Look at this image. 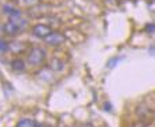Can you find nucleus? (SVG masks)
<instances>
[{
    "label": "nucleus",
    "instance_id": "nucleus-16",
    "mask_svg": "<svg viewBox=\"0 0 155 127\" xmlns=\"http://www.w3.org/2000/svg\"><path fill=\"white\" fill-rule=\"evenodd\" d=\"M4 30H3V26H2V25H0V36H2V33H3Z\"/></svg>",
    "mask_w": 155,
    "mask_h": 127
},
{
    "label": "nucleus",
    "instance_id": "nucleus-10",
    "mask_svg": "<svg viewBox=\"0 0 155 127\" xmlns=\"http://www.w3.org/2000/svg\"><path fill=\"white\" fill-rule=\"evenodd\" d=\"M19 4L24 7H32V6H37L38 0H19Z\"/></svg>",
    "mask_w": 155,
    "mask_h": 127
},
{
    "label": "nucleus",
    "instance_id": "nucleus-17",
    "mask_svg": "<svg viewBox=\"0 0 155 127\" xmlns=\"http://www.w3.org/2000/svg\"><path fill=\"white\" fill-rule=\"evenodd\" d=\"M107 2H110V3H113V2H117V0H107Z\"/></svg>",
    "mask_w": 155,
    "mask_h": 127
},
{
    "label": "nucleus",
    "instance_id": "nucleus-7",
    "mask_svg": "<svg viewBox=\"0 0 155 127\" xmlns=\"http://www.w3.org/2000/svg\"><path fill=\"white\" fill-rule=\"evenodd\" d=\"M17 127H40L35 120H30V119H22V120L18 122Z\"/></svg>",
    "mask_w": 155,
    "mask_h": 127
},
{
    "label": "nucleus",
    "instance_id": "nucleus-6",
    "mask_svg": "<svg viewBox=\"0 0 155 127\" xmlns=\"http://www.w3.org/2000/svg\"><path fill=\"white\" fill-rule=\"evenodd\" d=\"M11 68L14 70V71H24L25 70V62L22 60V59H14V60L11 62Z\"/></svg>",
    "mask_w": 155,
    "mask_h": 127
},
{
    "label": "nucleus",
    "instance_id": "nucleus-11",
    "mask_svg": "<svg viewBox=\"0 0 155 127\" xmlns=\"http://www.w3.org/2000/svg\"><path fill=\"white\" fill-rule=\"evenodd\" d=\"M8 51H10V44L4 40H0V53L8 52Z\"/></svg>",
    "mask_w": 155,
    "mask_h": 127
},
{
    "label": "nucleus",
    "instance_id": "nucleus-5",
    "mask_svg": "<svg viewBox=\"0 0 155 127\" xmlns=\"http://www.w3.org/2000/svg\"><path fill=\"white\" fill-rule=\"evenodd\" d=\"M26 48H28V44H22L21 41H14V43L10 44V49H11L12 53H21Z\"/></svg>",
    "mask_w": 155,
    "mask_h": 127
},
{
    "label": "nucleus",
    "instance_id": "nucleus-13",
    "mask_svg": "<svg viewBox=\"0 0 155 127\" xmlns=\"http://www.w3.org/2000/svg\"><path fill=\"white\" fill-rule=\"evenodd\" d=\"M146 30L148 33H154L155 32V25H147L146 26Z\"/></svg>",
    "mask_w": 155,
    "mask_h": 127
},
{
    "label": "nucleus",
    "instance_id": "nucleus-9",
    "mask_svg": "<svg viewBox=\"0 0 155 127\" xmlns=\"http://www.w3.org/2000/svg\"><path fill=\"white\" fill-rule=\"evenodd\" d=\"M4 12L10 14V17H18V15H21L19 10L14 8V7H10V6H4Z\"/></svg>",
    "mask_w": 155,
    "mask_h": 127
},
{
    "label": "nucleus",
    "instance_id": "nucleus-15",
    "mask_svg": "<svg viewBox=\"0 0 155 127\" xmlns=\"http://www.w3.org/2000/svg\"><path fill=\"white\" fill-rule=\"evenodd\" d=\"M150 53H151V55L152 53H155V45H152L151 48H150Z\"/></svg>",
    "mask_w": 155,
    "mask_h": 127
},
{
    "label": "nucleus",
    "instance_id": "nucleus-14",
    "mask_svg": "<svg viewBox=\"0 0 155 127\" xmlns=\"http://www.w3.org/2000/svg\"><path fill=\"white\" fill-rule=\"evenodd\" d=\"M130 127H146V124L144 123H135V124H132Z\"/></svg>",
    "mask_w": 155,
    "mask_h": 127
},
{
    "label": "nucleus",
    "instance_id": "nucleus-4",
    "mask_svg": "<svg viewBox=\"0 0 155 127\" xmlns=\"http://www.w3.org/2000/svg\"><path fill=\"white\" fill-rule=\"evenodd\" d=\"M51 33H52L51 27L48 26V25H44V23L36 25V26H33V29H32V34L35 36V37H38V38H45L47 36H50Z\"/></svg>",
    "mask_w": 155,
    "mask_h": 127
},
{
    "label": "nucleus",
    "instance_id": "nucleus-12",
    "mask_svg": "<svg viewBox=\"0 0 155 127\" xmlns=\"http://www.w3.org/2000/svg\"><path fill=\"white\" fill-rule=\"evenodd\" d=\"M121 59H122V58H120V56H115V58L110 59V60H108V63H107V67H108V68H113V67H115L118 64V62H121Z\"/></svg>",
    "mask_w": 155,
    "mask_h": 127
},
{
    "label": "nucleus",
    "instance_id": "nucleus-1",
    "mask_svg": "<svg viewBox=\"0 0 155 127\" xmlns=\"http://www.w3.org/2000/svg\"><path fill=\"white\" fill-rule=\"evenodd\" d=\"M25 27H26V21L18 15V17H10L8 22L3 26V30L8 36H17L21 32H24Z\"/></svg>",
    "mask_w": 155,
    "mask_h": 127
},
{
    "label": "nucleus",
    "instance_id": "nucleus-18",
    "mask_svg": "<svg viewBox=\"0 0 155 127\" xmlns=\"http://www.w3.org/2000/svg\"><path fill=\"white\" fill-rule=\"evenodd\" d=\"M84 127H94V126H91V124H87V126H84Z\"/></svg>",
    "mask_w": 155,
    "mask_h": 127
},
{
    "label": "nucleus",
    "instance_id": "nucleus-2",
    "mask_svg": "<svg viewBox=\"0 0 155 127\" xmlns=\"http://www.w3.org/2000/svg\"><path fill=\"white\" fill-rule=\"evenodd\" d=\"M45 60V51L40 46H33L28 55V63L32 66H40Z\"/></svg>",
    "mask_w": 155,
    "mask_h": 127
},
{
    "label": "nucleus",
    "instance_id": "nucleus-8",
    "mask_svg": "<svg viewBox=\"0 0 155 127\" xmlns=\"http://www.w3.org/2000/svg\"><path fill=\"white\" fill-rule=\"evenodd\" d=\"M64 64L62 63V60H59V59H52L50 63V67L52 71H61L62 68H63Z\"/></svg>",
    "mask_w": 155,
    "mask_h": 127
},
{
    "label": "nucleus",
    "instance_id": "nucleus-3",
    "mask_svg": "<svg viewBox=\"0 0 155 127\" xmlns=\"http://www.w3.org/2000/svg\"><path fill=\"white\" fill-rule=\"evenodd\" d=\"M44 41H45V44H48L51 46H59L66 41V36L59 32H52L50 36H47L44 38Z\"/></svg>",
    "mask_w": 155,
    "mask_h": 127
}]
</instances>
